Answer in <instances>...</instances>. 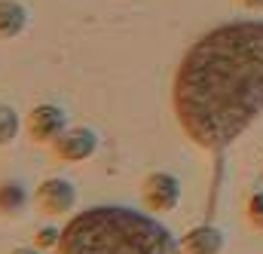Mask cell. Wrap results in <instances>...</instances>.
<instances>
[{"label": "cell", "instance_id": "cell-6", "mask_svg": "<svg viewBox=\"0 0 263 254\" xmlns=\"http://www.w3.org/2000/svg\"><path fill=\"white\" fill-rule=\"evenodd\" d=\"M73 187L62 181V178H49V181H43L40 184V190L34 196V202L46 211V214H62V211H70V205H73Z\"/></svg>", "mask_w": 263, "mask_h": 254}, {"label": "cell", "instance_id": "cell-1", "mask_svg": "<svg viewBox=\"0 0 263 254\" xmlns=\"http://www.w3.org/2000/svg\"><path fill=\"white\" fill-rule=\"evenodd\" d=\"M175 114L187 138L220 150L263 114V22H230L187 49L175 74Z\"/></svg>", "mask_w": 263, "mask_h": 254}, {"label": "cell", "instance_id": "cell-3", "mask_svg": "<svg viewBox=\"0 0 263 254\" xmlns=\"http://www.w3.org/2000/svg\"><path fill=\"white\" fill-rule=\"evenodd\" d=\"M95 144H98V138H95V132H92V129H70V132H62V135L55 138L52 150H55V156H59V159L77 162V159L92 156Z\"/></svg>", "mask_w": 263, "mask_h": 254}, {"label": "cell", "instance_id": "cell-11", "mask_svg": "<svg viewBox=\"0 0 263 254\" xmlns=\"http://www.w3.org/2000/svg\"><path fill=\"white\" fill-rule=\"evenodd\" d=\"M242 3H245V6H251V9H260V6H263V0H242Z\"/></svg>", "mask_w": 263, "mask_h": 254}, {"label": "cell", "instance_id": "cell-12", "mask_svg": "<svg viewBox=\"0 0 263 254\" xmlns=\"http://www.w3.org/2000/svg\"><path fill=\"white\" fill-rule=\"evenodd\" d=\"M12 254H37V251H28V248H18V251H12Z\"/></svg>", "mask_w": 263, "mask_h": 254}, {"label": "cell", "instance_id": "cell-10", "mask_svg": "<svg viewBox=\"0 0 263 254\" xmlns=\"http://www.w3.org/2000/svg\"><path fill=\"white\" fill-rule=\"evenodd\" d=\"M248 217H251V224H257L263 230V193H257L254 199H251V205H248Z\"/></svg>", "mask_w": 263, "mask_h": 254}, {"label": "cell", "instance_id": "cell-4", "mask_svg": "<svg viewBox=\"0 0 263 254\" xmlns=\"http://www.w3.org/2000/svg\"><path fill=\"white\" fill-rule=\"evenodd\" d=\"M144 199H147V205H150L153 211H168V208H175L178 199H181V184H178L172 175H165V172L150 175L147 184H144Z\"/></svg>", "mask_w": 263, "mask_h": 254}, {"label": "cell", "instance_id": "cell-5", "mask_svg": "<svg viewBox=\"0 0 263 254\" xmlns=\"http://www.w3.org/2000/svg\"><path fill=\"white\" fill-rule=\"evenodd\" d=\"M28 132L37 141H55L65 132V114H62V107H55V104L34 107L31 117H28Z\"/></svg>", "mask_w": 263, "mask_h": 254}, {"label": "cell", "instance_id": "cell-7", "mask_svg": "<svg viewBox=\"0 0 263 254\" xmlns=\"http://www.w3.org/2000/svg\"><path fill=\"white\" fill-rule=\"evenodd\" d=\"M223 245V236L211 227H202V230H193L187 239H184V251L187 254H217Z\"/></svg>", "mask_w": 263, "mask_h": 254}, {"label": "cell", "instance_id": "cell-8", "mask_svg": "<svg viewBox=\"0 0 263 254\" xmlns=\"http://www.w3.org/2000/svg\"><path fill=\"white\" fill-rule=\"evenodd\" d=\"M28 22V12L15 0H0V37H15Z\"/></svg>", "mask_w": 263, "mask_h": 254}, {"label": "cell", "instance_id": "cell-9", "mask_svg": "<svg viewBox=\"0 0 263 254\" xmlns=\"http://www.w3.org/2000/svg\"><path fill=\"white\" fill-rule=\"evenodd\" d=\"M18 132V117L12 107H0V144L12 141V135Z\"/></svg>", "mask_w": 263, "mask_h": 254}, {"label": "cell", "instance_id": "cell-2", "mask_svg": "<svg viewBox=\"0 0 263 254\" xmlns=\"http://www.w3.org/2000/svg\"><path fill=\"white\" fill-rule=\"evenodd\" d=\"M178 242L153 214L129 205H95L67 221L59 254H175Z\"/></svg>", "mask_w": 263, "mask_h": 254}]
</instances>
